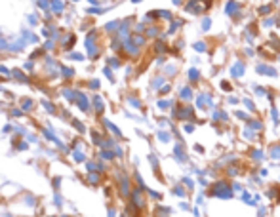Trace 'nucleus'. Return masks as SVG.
Segmentation results:
<instances>
[{"instance_id": "nucleus-4", "label": "nucleus", "mask_w": 280, "mask_h": 217, "mask_svg": "<svg viewBox=\"0 0 280 217\" xmlns=\"http://www.w3.org/2000/svg\"><path fill=\"white\" fill-rule=\"evenodd\" d=\"M238 10V2H229L227 4V8H225V12L227 13H232V12H236Z\"/></svg>"}, {"instance_id": "nucleus-10", "label": "nucleus", "mask_w": 280, "mask_h": 217, "mask_svg": "<svg viewBox=\"0 0 280 217\" xmlns=\"http://www.w3.org/2000/svg\"><path fill=\"white\" fill-rule=\"evenodd\" d=\"M181 95H183L185 99H187V97H191V90H189V88H185V90H183V94H181Z\"/></svg>"}, {"instance_id": "nucleus-7", "label": "nucleus", "mask_w": 280, "mask_h": 217, "mask_svg": "<svg viewBox=\"0 0 280 217\" xmlns=\"http://www.w3.org/2000/svg\"><path fill=\"white\" fill-rule=\"evenodd\" d=\"M189 76H191V80H196V78H198V72H196V71H191Z\"/></svg>"}, {"instance_id": "nucleus-5", "label": "nucleus", "mask_w": 280, "mask_h": 217, "mask_svg": "<svg viewBox=\"0 0 280 217\" xmlns=\"http://www.w3.org/2000/svg\"><path fill=\"white\" fill-rule=\"evenodd\" d=\"M271 156H273V158H278V156H280V147H273V149H271Z\"/></svg>"}, {"instance_id": "nucleus-13", "label": "nucleus", "mask_w": 280, "mask_h": 217, "mask_svg": "<svg viewBox=\"0 0 280 217\" xmlns=\"http://www.w3.org/2000/svg\"><path fill=\"white\" fill-rule=\"evenodd\" d=\"M253 156H255L257 160H261V158H263V154H261V152H259V151H255V152H253Z\"/></svg>"}, {"instance_id": "nucleus-12", "label": "nucleus", "mask_w": 280, "mask_h": 217, "mask_svg": "<svg viewBox=\"0 0 280 217\" xmlns=\"http://www.w3.org/2000/svg\"><path fill=\"white\" fill-rule=\"evenodd\" d=\"M244 103H246V107H248V109H250V111H253V105H252V101H250V99H246Z\"/></svg>"}, {"instance_id": "nucleus-2", "label": "nucleus", "mask_w": 280, "mask_h": 217, "mask_svg": "<svg viewBox=\"0 0 280 217\" xmlns=\"http://www.w3.org/2000/svg\"><path fill=\"white\" fill-rule=\"evenodd\" d=\"M231 74H232V76H240V74H244V65H242V63H236L235 67H232Z\"/></svg>"}, {"instance_id": "nucleus-3", "label": "nucleus", "mask_w": 280, "mask_h": 217, "mask_svg": "<svg viewBox=\"0 0 280 217\" xmlns=\"http://www.w3.org/2000/svg\"><path fill=\"white\" fill-rule=\"evenodd\" d=\"M257 71H259V72H265V74H271V76H276V71L271 69V67H265V65H259Z\"/></svg>"}, {"instance_id": "nucleus-6", "label": "nucleus", "mask_w": 280, "mask_h": 217, "mask_svg": "<svg viewBox=\"0 0 280 217\" xmlns=\"http://www.w3.org/2000/svg\"><path fill=\"white\" fill-rule=\"evenodd\" d=\"M204 48H206V46L202 44V42H198V44L194 46V50H196V51H204Z\"/></svg>"}, {"instance_id": "nucleus-8", "label": "nucleus", "mask_w": 280, "mask_h": 217, "mask_svg": "<svg viewBox=\"0 0 280 217\" xmlns=\"http://www.w3.org/2000/svg\"><path fill=\"white\" fill-rule=\"evenodd\" d=\"M210 25H211V21H210V19H204V23H202V27H204L206 30H208V29H210Z\"/></svg>"}, {"instance_id": "nucleus-9", "label": "nucleus", "mask_w": 280, "mask_h": 217, "mask_svg": "<svg viewBox=\"0 0 280 217\" xmlns=\"http://www.w3.org/2000/svg\"><path fill=\"white\" fill-rule=\"evenodd\" d=\"M250 128H253V130H259V128H261V124H259V122H250Z\"/></svg>"}, {"instance_id": "nucleus-1", "label": "nucleus", "mask_w": 280, "mask_h": 217, "mask_svg": "<svg viewBox=\"0 0 280 217\" xmlns=\"http://www.w3.org/2000/svg\"><path fill=\"white\" fill-rule=\"evenodd\" d=\"M214 194H215V196H223V198H231V196H232V190L229 189V185H227V183H217Z\"/></svg>"}, {"instance_id": "nucleus-11", "label": "nucleus", "mask_w": 280, "mask_h": 217, "mask_svg": "<svg viewBox=\"0 0 280 217\" xmlns=\"http://www.w3.org/2000/svg\"><path fill=\"white\" fill-rule=\"evenodd\" d=\"M215 118H223V120H225L227 114H225V112H215Z\"/></svg>"}]
</instances>
